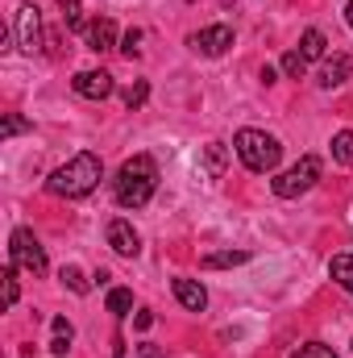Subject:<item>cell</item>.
Returning <instances> with one entry per match:
<instances>
[{
  "label": "cell",
  "mask_w": 353,
  "mask_h": 358,
  "mask_svg": "<svg viewBox=\"0 0 353 358\" xmlns=\"http://www.w3.org/2000/svg\"><path fill=\"white\" fill-rule=\"evenodd\" d=\"M171 292H175L179 304L191 308V313H204V304H208V292H204V283H195V279H171Z\"/></svg>",
  "instance_id": "30bf717a"
},
{
  "label": "cell",
  "mask_w": 353,
  "mask_h": 358,
  "mask_svg": "<svg viewBox=\"0 0 353 358\" xmlns=\"http://www.w3.org/2000/svg\"><path fill=\"white\" fill-rule=\"evenodd\" d=\"M121 96H125V104H129V108H142V104H146V96H150V84H146V80H133Z\"/></svg>",
  "instance_id": "7402d4cb"
},
{
  "label": "cell",
  "mask_w": 353,
  "mask_h": 358,
  "mask_svg": "<svg viewBox=\"0 0 353 358\" xmlns=\"http://www.w3.org/2000/svg\"><path fill=\"white\" fill-rule=\"evenodd\" d=\"M104 238H108V246H112L121 259H137V255H142V238H137V229H133L125 217H112L108 229H104Z\"/></svg>",
  "instance_id": "ba28073f"
},
{
  "label": "cell",
  "mask_w": 353,
  "mask_h": 358,
  "mask_svg": "<svg viewBox=\"0 0 353 358\" xmlns=\"http://www.w3.org/2000/svg\"><path fill=\"white\" fill-rule=\"evenodd\" d=\"M154 187H158V163L150 155H133L117 171V179H112V192H117L121 208H146L150 196H154Z\"/></svg>",
  "instance_id": "6da1fadb"
},
{
  "label": "cell",
  "mask_w": 353,
  "mask_h": 358,
  "mask_svg": "<svg viewBox=\"0 0 353 358\" xmlns=\"http://www.w3.org/2000/svg\"><path fill=\"white\" fill-rule=\"evenodd\" d=\"M137 42H142V29H129V34L121 38V50H125V59H137Z\"/></svg>",
  "instance_id": "4316f807"
},
{
  "label": "cell",
  "mask_w": 353,
  "mask_h": 358,
  "mask_svg": "<svg viewBox=\"0 0 353 358\" xmlns=\"http://www.w3.org/2000/svg\"><path fill=\"white\" fill-rule=\"evenodd\" d=\"M17 296H21V287H17V267L8 263V271H4V308H13Z\"/></svg>",
  "instance_id": "cb8c5ba5"
},
{
  "label": "cell",
  "mask_w": 353,
  "mask_h": 358,
  "mask_svg": "<svg viewBox=\"0 0 353 358\" xmlns=\"http://www.w3.org/2000/svg\"><path fill=\"white\" fill-rule=\"evenodd\" d=\"M104 176V163H100V155H91V150H80L75 159H67L54 176L46 179V187L54 192V196H67V200H80V196H88L96 192V183Z\"/></svg>",
  "instance_id": "7a4b0ae2"
},
{
  "label": "cell",
  "mask_w": 353,
  "mask_h": 358,
  "mask_svg": "<svg viewBox=\"0 0 353 358\" xmlns=\"http://www.w3.org/2000/svg\"><path fill=\"white\" fill-rule=\"evenodd\" d=\"M350 71H353L350 55H333V59L320 67V88H341V84L350 80Z\"/></svg>",
  "instance_id": "7c38bea8"
},
{
  "label": "cell",
  "mask_w": 353,
  "mask_h": 358,
  "mask_svg": "<svg viewBox=\"0 0 353 358\" xmlns=\"http://www.w3.org/2000/svg\"><path fill=\"white\" fill-rule=\"evenodd\" d=\"M233 150H237V159H241L254 176L274 171V167H278V159H283L278 138H270V134H262V129H241V134L233 138Z\"/></svg>",
  "instance_id": "3957f363"
},
{
  "label": "cell",
  "mask_w": 353,
  "mask_h": 358,
  "mask_svg": "<svg viewBox=\"0 0 353 358\" xmlns=\"http://www.w3.org/2000/svg\"><path fill=\"white\" fill-rule=\"evenodd\" d=\"M324 50H329V38H324L320 29H308V34L299 38V55H303L308 63H316V59H324Z\"/></svg>",
  "instance_id": "9a60e30c"
},
{
  "label": "cell",
  "mask_w": 353,
  "mask_h": 358,
  "mask_svg": "<svg viewBox=\"0 0 353 358\" xmlns=\"http://www.w3.org/2000/svg\"><path fill=\"white\" fill-rule=\"evenodd\" d=\"M8 263L17 271H29V275H46V250L25 225L13 229V238H8Z\"/></svg>",
  "instance_id": "277c9868"
},
{
  "label": "cell",
  "mask_w": 353,
  "mask_h": 358,
  "mask_svg": "<svg viewBox=\"0 0 353 358\" xmlns=\"http://www.w3.org/2000/svg\"><path fill=\"white\" fill-rule=\"evenodd\" d=\"M333 159H337L341 167H353V129H341V134L333 138Z\"/></svg>",
  "instance_id": "ffe728a7"
},
{
  "label": "cell",
  "mask_w": 353,
  "mask_h": 358,
  "mask_svg": "<svg viewBox=\"0 0 353 358\" xmlns=\"http://www.w3.org/2000/svg\"><path fill=\"white\" fill-rule=\"evenodd\" d=\"M63 283H67L71 292H80V296L88 292V279H84V271L80 267H63Z\"/></svg>",
  "instance_id": "484cf974"
},
{
  "label": "cell",
  "mask_w": 353,
  "mask_h": 358,
  "mask_svg": "<svg viewBox=\"0 0 353 358\" xmlns=\"http://www.w3.org/2000/svg\"><path fill=\"white\" fill-rule=\"evenodd\" d=\"M142 358H163V350H158V346H150V342H146V346H142Z\"/></svg>",
  "instance_id": "f1b7e54d"
},
{
  "label": "cell",
  "mask_w": 353,
  "mask_h": 358,
  "mask_svg": "<svg viewBox=\"0 0 353 358\" xmlns=\"http://www.w3.org/2000/svg\"><path fill=\"white\" fill-rule=\"evenodd\" d=\"M225 167H229V146L225 142H208L204 146V171H208V179H220Z\"/></svg>",
  "instance_id": "4fadbf2b"
},
{
  "label": "cell",
  "mask_w": 353,
  "mask_h": 358,
  "mask_svg": "<svg viewBox=\"0 0 353 358\" xmlns=\"http://www.w3.org/2000/svg\"><path fill=\"white\" fill-rule=\"evenodd\" d=\"M329 275L337 279V287L353 292V255H333V263H329Z\"/></svg>",
  "instance_id": "e0dca14e"
},
{
  "label": "cell",
  "mask_w": 353,
  "mask_h": 358,
  "mask_svg": "<svg viewBox=\"0 0 353 358\" xmlns=\"http://www.w3.org/2000/svg\"><path fill=\"white\" fill-rule=\"evenodd\" d=\"M59 8H63V21H67V29H71V34H88V21H84L80 0H59Z\"/></svg>",
  "instance_id": "d6986e66"
},
{
  "label": "cell",
  "mask_w": 353,
  "mask_h": 358,
  "mask_svg": "<svg viewBox=\"0 0 353 358\" xmlns=\"http://www.w3.org/2000/svg\"><path fill=\"white\" fill-rule=\"evenodd\" d=\"M13 29H17V46H21L25 55L42 50V42H46V38H42V13H38V4H33V0H21Z\"/></svg>",
  "instance_id": "8992f818"
},
{
  "label": "cell",
  "mask_w": 353,
  "mask_h": 358,
  "mask_svg": "<svg viewBox=\"0 0 353 358\" xmlns=\"http://www.w3.org/2000/svg\"><path fill=\"white\" fill-rule=\"evenodd\" d=\"M133 325H137V329H142V334H146V329H150V325H154V313H150V308H142V313H137V317H133Z\"/></svg>",
  "instance_id": "83f0119b"
},
{
  "label": "cell",
  "mask_w": 353,
  "mask_h": 358,
  "mask_svg": "<svg viewBox=\"0 0 353 358\" xmlns=\"http://www.w3.org/2000/svg\"><path fill=\"white\" fill-rule=\"evenodd\" d=\"M88 50H96V55H104V50H112L117 46V25L108 21V17H100V21H91L88 25Z\"/></svg>",
  "instance_id": "8fae6325"
},
{
  "label": "cell",
  "mask_w": 353,
  "mask_h": 358,
  "mask_svg": "<svg viewBox=\"0 0 353 358\" xmlns=\"http://www.w3.org/2000/svg\"><path fill=\"white\" fill-rule=\"evenodd\" d=\"M345 21H350V29H353V0L345 4Z\"/></svg>",
  "instance_id": "f546056e"
},
{
  "label": "cell",
  "mask_w": 353,
  "mask_h": 358,
  "mask_svg": "<svg viewBox=\"0 0 353 358\" xmlns=\"http://www.w3.org/2000/svg\"><path fill=\"white\" fill-rule=\"evenodd\" d=\"M241 263H250V255H246V250H216V255H204V259H200V267H204V271L241 267Z\"/></svg>",
  "instance_id": "5bb4252c"
},
{
  "label": "cell",
  "mask_w": 353,
  "mask_h": 358,
  "mask_svg": "<svg viewBox=\"0 0 353 358\" xmlns=\"http://www.w3.org/2000/svg\"><path fill=\"white\" fill-rule=\"evenodd\" d=\"M316 179H320V159H316V155H303L295 167H287V171L274 179L270 187H274V196H283V200H295V196H303V192H308Z\"/></svg>",
  "instance_id": "5b68a950"
},
{
  "label": "cell",
  "mask_w": 353,
  "mask_h": 358,
  "mask_svg": "<svg viewBox=\"0 0 353 358\" xmlns=\"http://www.w3.org/2000/svg\"><path fill=\"white\" fill-rule=\"evenodd\" d=\"M291 358H337L333 346H320V342H308V346H299Z\"/></svg>",
  "instance_id": "d4e9b609"
},
{
  "label": "cell",
  "mask_w": 353,
  "mask_h": 358,
  "mask_svg": "<svg viewBox=\"0 0 353 358\" xmlns=\"http://www.w3.org/2000/svg\"><path fill=\"white\" fill-rule=\"evenodd\" d=\"M25 129H33L25 117H17V113H8L4 117V125H0V138H17V134H25Z\"/></svg>",
  "instance_id": "603a6c76"
},
{
  "label": "cell",
  "mask_w": 353,
  "mask_h": 358,
  "mask_svg": "<svg viewBox=\"0 0 353 358\" xmlns=\"http://www.w3.org/2000/svg\"><path fill=\"white\" fill-rule=\"evenodd\" d=\"M229 46H233V29L229 25H208V29L191 34V50L204 55V59H220Z\"/></svg>",
  "instance_id": "52a82bcc"
},
{
  "label": "cell",
  "mask_w": 353,
  "mask_h": 358,
  "mask_svg": "<svg viewBox=\"0 0 353 358\" xmlns=\"http://www.w3.org/2000/svg\"><path fill=\"white\" fill-rule=\"evenodd\" d=\"M50 329H54V338H50V355H67V350H71V338H75L71 321H67V317H54Z\"/></svg>",
  "instance_id": "2e32d148"
},
{
  "label": "cell",
  "mask_w": 353,
  "mask_h": 358,
  "mask_svg": "<svg viewBox=\"0 0 353 358\" xmlns=\"http://www.w3.org/2000/svg\"><path fill=\"white\" fill-rule=\"evenodd\" d=\"M71 88H75V96H84V100H108L117 84H112L108 71H75Z\"/></svg>",
  "instance_id": "9c48e42d"
},
{
  "label": "cell",
  "mask_w": 353,
  "mask_h": 358,
  "mask_svg": "<svg viewBox=\"0 0 353 358\" xmlns=\"http://www.w3.org/2000/svg\"><path fill=\"white\" fill-rule=\"evenodd\" d=\"M108 313L112 317H129V308H133V292L129 287H108Z\"/></svg>",
  "instance_id": "ac0fdd59"
},
{
  "label": "cell",
  "mask_w": 353,
  "mask_h": 358,
  "mask_svg": "<svg viewBox=\"0 0 353 358\" xmlns=\"http://www.w3.org/2000/svg\"><path fill=\"white\" fill-rule=\"evenodd\" d=\"M303 71H308V59H303L299 50H287V55H283V76H287V80H303Z\"/></svg>",
  "instance_id": "44dd1931"
}]
</instances>
